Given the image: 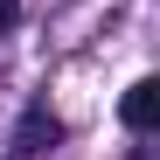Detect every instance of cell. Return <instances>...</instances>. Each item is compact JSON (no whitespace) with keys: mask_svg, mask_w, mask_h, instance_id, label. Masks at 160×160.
Returning a JSON list of instances; mask_svg holds the SVG:
<instances>
[{"mask_svg":"<svg viewBox=\"0 0 160 160\" xmlns=\"http://www.w3.org/2000/svg\"><path fill=\"white\" fill-rule=\"evenodd\" d=\"M118 118H125V132H153V125H160V77H139V84H125Z\"/></svg>","mask_w":160,"mask_h":160,"instance_id":"obj_1","label":"cell"},{"mask_svg":"<svg viewBox=\"0 0 160 160\" xmlns=\"http://www.w3.org/2000/svg\"><path fill=\"white\" fill-rule=\"evenodd\" d=\"M14 21H21V0H0V35H7Z\"/></svg>","mask_w":160,"mask_h":160,"instance_id":"obj_2","label":"cell"}]
</instances>
